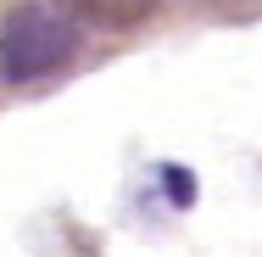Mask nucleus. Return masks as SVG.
Wrapping results in <instances>:
<instances>
[{"instance_id": "obj_1", "label": "nucleus", "mask_w": 262, "mask_h": 257, "mask_svg": "<svg viewBox=\"0 0 262 257\" xmlns=\"http://www.w3.org/2000/svg\"><path fill=\"white\" fill-rule=\"evenodd\" d=\"M78 51V23L61 6H17L0 28V73L11 84L45 78Z\"/></svg>"}, {"instance_id": "obj_2", "label": "nucleus", "mask_w": 262, "mask_h": 257, "mask_svg": "<svg viewBox=\"0 0 262 257\" xmlns=\"http://www.w3.org/2000/svg\"><path fill=\"white\" fill-rule=\"evenodd\" d=\"M73 23H90V28H140L157 0H56Z\"/></svg>"}, {"instance_id": "obj_3", "label": "nucleus", "mask_w": 262, "mask_h": 257, "mask_svg": "<svg viewBox=\"0 0 262 257\" xmlns=\"http://www.w3.org/2000/svg\"><path fill=\"white\" fill-rule=\"evenodd\" d=\"M167 190H173V202H190V190H195V185H190L179 168H167Z\"/></svg>"}, {"instance_id": "obj_4", "label": "nucleus", "mask_w": 262, "mask_h": 257, "mask_svg": "<svg viewBox=\"0 0 262 257\" xmlns=\"http://www.w3.org/2000/svg\"><path fill=\"white\" fill-rule=\"evenodd\" d=\"M184 6H212V0H184Z\"/></svg>"}]
</instances>
